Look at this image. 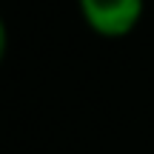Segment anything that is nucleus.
<instances>
[{"instance_id": "1", "label": "nucleus", "mask_w": 154, "mask_h": 154, "mask_svg": "<svg viewBox=\"0 0 154 154\" xmlns=\"http://www.w3.org/2000/svg\"><path fill=\"white\" fill-rule=\"evenodd\" d=\"M77 11L97 37L120 40L140 26L146 0H77Z\"/></svg>"}, {"instance_id": "2", "label": "nucleus", "mask_w": 154, "mask_h": 154, "mask_svg": "<svg viewBox=\"0 0 154 154\" xmlns=\"http://www.w3.org/2000/svg\"><path fill=\"white\" fill-rule=\"evenodd\" d=\"M6 51H9V26H6L3 14H0V63L6 60Z\"/></svg>"}]
</instances>
